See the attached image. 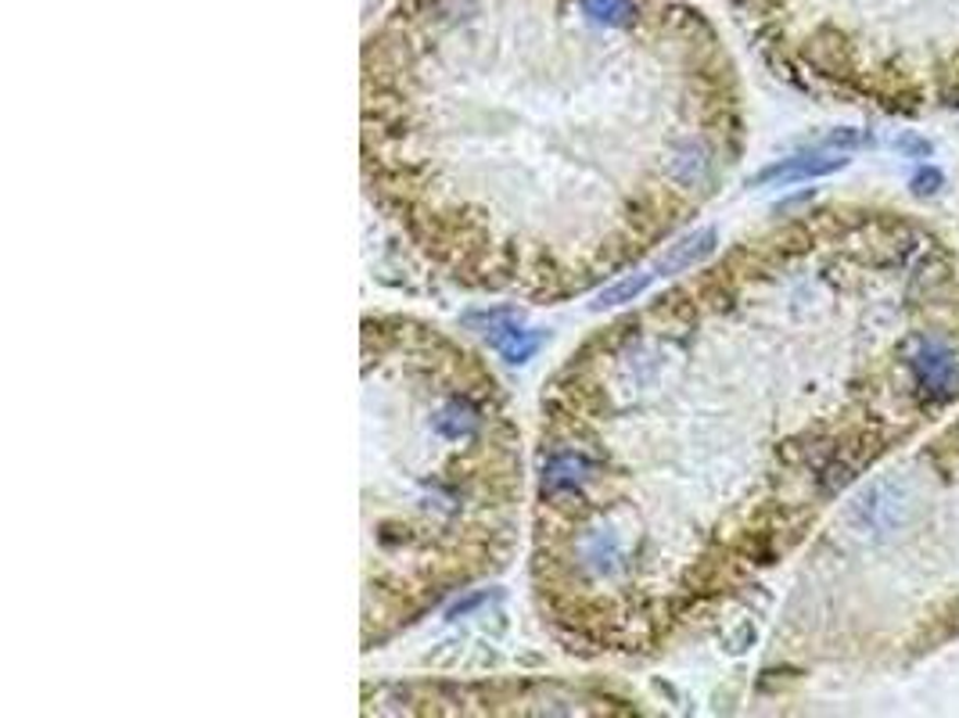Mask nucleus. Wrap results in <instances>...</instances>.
I'll return each mask as SVG.
<instances>
[{
  "label": "nucleus",
  "instance_id": "nucleus-1",
  "mask_svg": "<svg viewBox=\"0 0 959 718\" xmlns=\"http://www.w3.org/2000/svg\"><path fill=\"white\" fill-rule=\"evenodd\" d=\"M920 511L916 486L906 475H877L844 506V522L866 539H891L913 525Z\"/></svg>",
  "mask_w": 959,
  "mask_h": 718
},
{
  "label": "nucleus",
  "instance_id": "nucleus-2",
  "mask_svg": "<svg viewBox=\"0 0 959 718\" xmlns=\"http://www.w3.org/2000/svg\"><path fill=\"white\" fill-rule=\"evenodd\" d=\"M467 327L482 331L489 338V349H496L507 363H528L539 345H543V334L532 327H522V313L514 306H493V309H471L464 316Z\"/></svg>",
  "mask_w": 959,
  "mask_h": 718
},
{
  "label": "nucleus",
  "instance_id": "nucleus-3",
  "mask_svg": "<svg viewBox=\"0 0 959 718\" xmlns=\"http://www.w3.org/2000/svg\"><path fill=\"white\" fill-rule=\"evenodd\" d=\"M909 367H913L916 388L927 403L945 406L959 399V356L949 345L934 338H920L913 356H909Z\"/></svg>",
  "mask_w": 959,
  "mask_h": 718
},
{
  "label": "nucleus",
  "instance_id": "nucleus-4",
  "mask_svg": "<svg viewBox=\"0 0 959 718\" xmlns=\"http://www.w3.org/2000/svg\"><path fill=\"white\" fill-rule=\"evenodd\" d=\"M848 166L844 155H791L780 158L766 169H758L752 180V188H766V183H798V180H816V177H834Z\"/></svg>",
  "mask_w": 959,
  "mask_h": 718
},
{
  "label": "nucleus",
  "instance_id": "nucleus-5",
  "mask_svg": "<svg viewBox=\"0 0 959 718\" xmlns=\"http://www.w3.org/2000/svg\"><path fill=\"white\" fill-rule=\"evenodd\" d=\"M719 249V234L716 227H700L694 230L691 238H683L680 244H669L666 255H658L655 263V274L658 277H669V274H686V270L700 266L705 259H711Z\"/></svg>",
  "mask_w": 959,
  "mask_h": 718
},
{
  "label": "nucleus",
  "instance_id": "nucleus-6",
  "mask_svg": "<svg viewBox=\"0 0 959 718\" xmlns=\"http://www.w3.org/2000/svg\"><path fill=\"white\" fill-rule=\"evenodd\" d=\"M952 639H959V597L942 600L938 608L927 614V622L920 625V633L913 636V654H931Z\"/></svg>",
  "mask_w": 959,
  "mask_h": 718
},
{
  "label": "nucleus",
  "instance_id": "nucleus-7",
  "mask_svg": "<svg viewBox=\"0 0 959 718\" xmlns=\"http://www.w3.org/2000/svg\"><path fill=\"white\" fill-rule=\"evenodd\" d=\"M805 61L819 72V76H852V69H855L852 47H848L844 36H838V33H819L816 40H808Z\"/></svg>",
  "mask_w": 959,
  "mask_h": 718
},
{
  "label": "nucleus",
  "instance_id": "nucleus-8",
  "mask_svg": "<svg viewBox=\"0 0 959 718\" xmlns=\"http://www.w3.org/2000/svg\"><path fill=\"white\" fill-rule=\"evenodd\" d=\"M579 11L600 29H630L639 19L636 0H579Z\"/></svg>",
  "mask_w": 959,
  "mask_h": 718
},
{
  "label": "nucleus",
  "instance_id": "nucleus-9",
  "mask_svg": "<svg viewBox=\"0 0 959 718\" xmlns=\"http://www.w3.org/2000/svg\"><path fill=\"white\" fill-rule=\"evenodd\" d=\"M650 280H655V274H625L622 280H614L611 288H604L597 295L594 309H611V306H625V302H636L639 295H644L650 288Z\"/></svg>",
  "mask_w": 959,
  "mask_h": 718
},
{
  "label": "nucleus",
  "instance_id": "nucleus-10",
  "mask_svg": "<svg viewBox=\"0 0 959 718\" xmlns=\"http://www.w3.org/2000/svg\"><path fill=\"white\" fill-rule=\"evenodd\" d=\"M755 639H758V629H755V622H747V618H741V622H736L727 636H722V650L727 654H733V658H741L744 650H752L755 647Z\"/></svg>",
  "mask_w": 959,
  "mask_h": 718
},
{
  "label": "nucleus",
  "instance_id": "nucleus-11",
  "mask_svg": "<svg viewBox=\"0 0 959 718\" xmlns=\"http://www.w3.org/2000/svg\"><path fill=\"white\" fill-rule=\"evenodd\" d=\"M942 188H945V177H942V169H934V166L916 169L913 180H909V191H913L916 198H934Z\"/></svg>",
  "mask_w": 959,
  "mask_h": 718
},
{
  "label": "nucleus",
  "instance_id": "nucleus-12",
  "mask_svg": "<svg viewBox=\"0 0 959 718\" xmlns=\"http://www.w3.org/2000/svg\"><path fill=\"white\" fill-rule=\"evenodd\" d=\"M819 144H823V147H841V152H848V147H866V144H873V133L844 127V130L827 133V137H823Z\"/></svg>",
  "mask_w": 959,
  "mask_h": 718
},
{
  "label": "nucleus",
  "instance_id": "nucleus-13",
  "mask_svg": "<svg viewBox=\"0 0 959 718\" xmlns=\"http://www.w3.org/2000/svg\"><path fill=\"white\" fill-rule=\"evenodd\" d=\"M895 147H899V152L909 155V158H927L934 152L931 141L916 137V133H899V137H895Z\"/></svg>",
  "mask_w": 959,
  "mask_h": 718
},
{
  "label": "nucleus",
  "instance_id": "nucleus-14",
  "mask_svg": "<svg viewBox=\"0 0 959 718\" xmlns=\"http://www.w3.org/2000/svg\"><path fill=\"white\" fill-rule=\"evenodd\" d=\"M493 597H496V593H471V597H467V600L453 603V608H449V618H464V614H471L475 608H482V603H486V600H493Z\"/></svg>",
  "mask_w": 959,
  "mask_h": 718
}]
</instances>
